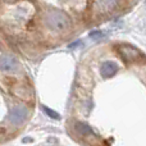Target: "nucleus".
Returning a JSON list of instances; mask_svg holds the SVG:
<instances>
[{
    "label": "nucleus",
    "mask_w": 146,
    "mask_h": 146,
    "mask_svg": "<svg viewBox=\"0 0 146 146\" xmlns=\"http://www.w3.org/2000/svg\"><path fill=\"white\" fill-rule=\"evenodd\" d=\"M45 23L48 28H50L54 32H63L71 27L69 17L66 13L59 12V10H53L49 13L45 18Z\"/></svg>",
    "instance_id": "f257e3e1"
},
{
    "label": "nucleus",
    "mask_w": 146,
    "mask_h": 146,
    "mask_svg": "<svg viewBox=\"0 0 146 146\" xmlns=\"http://www.w3.org/2000/svg\"><path fill=\"white\" fill-rule=\"evenodd\" d=\"M117 51H118L119 56L122 58V60L127 64H133V63H140L141 60H144V54L136 49L135 46L129 45V44H121L117 46Z\"/></svg>",
    "instance_id": "f03ea898"
},
{
    "label": "nucleus",
    "mask_w": 146,
    "mask_h": 146,
    "mask_svg": "<svg viewBox=\"0 0 146 146\" xmlns=\"http://www.w3.org/2000/svg\"><path fill=\"white\" fill-rule=\"evenodd\" d=\"M17 59L12 55H1L0 56V69L5 73H14L18 69Z\"/></svg>",
    "instance_id": "7ed1b4c3"
},
{
    "label": "nucleus",
    "mask_w": 146,
    "mask_h": 146,
    "mask_svg": "<svg viewBox=\"0 0 146 146\" xmlns=\"http://www.w3.org/2000/svg\"><path fill=\"white\" fill-rule=\"evenodd\" d=\"M27 119V109L25 106H14L10 110L9 121L13 124H22Z\"/></svg>",
    "instance_id": "20e7f679"
},
{
    "label": "nucleus",
    "mask_w": 146,
    "mask_h": 146,
    "mask_svg": "<svg viewBox=\"0 0 146 146\" xmlns=\"http://www.w3.org/2000/svg\"><path fill=\"white\" fill-rule=\"evenodd\" d=\"M118 72V64L115 62H104L100 67V74L103 76L104 78H110L113 76H115V73Z\"/></svg>",
    "instance_id": "39448f33"
},
{
    "label": "nucleus",
    "mask_w": 146,
    "mask_h": 146,
    "mask_svg": "<svg viewBox=\"0 0 146 146\" xmlns=\"http://www.w3.org/2000/svg\"><path fill=\"white\" fill-rule=\"evenodd\" d=\"M74 128L78 133L83 135V136H90V135H92L91 127L88 126L87 123H83V122H77V123L74 124Z\"/></svg>",
    "instance_id": "423d86ee"
},
{
    "label": "nucleus",
    "mask_w": 146,
    "mask_h": 146,
    "mask_svg": "<svg viewBox=\"0 0 146 146\" xmlns=\"http://www.w3.org/2000/svg\"><path fill=\"white\" fill-rule=\"evenodd\" d=\"M42 109H44V111H45V114H48L50 118H53V119H59L60 118V115H59L56 111H54L53 109L48 108V106H42Z\"/></svg>",
    "instance_id": "0eeeda50"
},
{
    "label": "nucleus",
    "mask_w": 146,
    "mask_h": 146,
    "mask_svg": "<svg viewBox=\"0 0 146 146\" xmlns=\"http://www.w3.org/2000/svg\"><path fill=\"white\" fill-rule=\"evenodd\" d=\"M90 37L91 38H101V37H104V35L101 31H92V32L90 33Z\"/></svg>",
    "instance_id": "6e6552de"
},
{
    "label": "nucleus",
    "mask_w": 146,
    "mask_h": 146,
    "mask_svg": "<svg viewBox=\"0 0 146 146\" xmlns=\"http://www.w3.org/2000/svg\"><path fill=\"white\" fill-rule=\"evenodd\" d=\"M117 0H104V4H105V7L108 8V9H110V8H113L114 5H115Z\"/></svg>",
    "instance_id": "1a4fd4ad"
}]
</instances>
